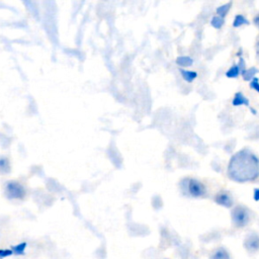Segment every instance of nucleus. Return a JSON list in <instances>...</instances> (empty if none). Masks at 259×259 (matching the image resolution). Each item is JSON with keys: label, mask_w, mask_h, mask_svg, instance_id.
I'll return each instance as SVG.
<instances>
[{"label": "nucleus", "mask_w": 259, "mask_h": 259, "mask_svg": "<svg viewBox=\"0 0 259 259\" xmlns=\"http://www.w3.org/2000/svg\"><path fill=\"white\" fill-rule=\"evenodd\" d=\"M228 175L238 182L256 179L259 176V159L248 149L237 152L230 160Z\"/></svg>", "instance_id": "f257e3e1"}, {"label": "nucleus", "mask_w": 259, "mask_h": 259, "mask_svg": "<svg viewBox=\"0 0 259 259\" xmlns=\"http://www.w3.org/2000/svg\"><path fill=\"white\" fill-rule=\"evenodd\" d=\"M181 188L184 194H188L192 197H199L205 194V186L198 180L193 178H187L181 181Z\"/></svg>", "instance_id": "f03ea898"}, {"label": "nucleus", "mask_w": 259, "mask_h": 259, "mask_svg": "<svg viewBox=\"0 0 259 259\" xmlns=\"http://www.w3.org/2000/svg\"><path fill=\"white\" fill-rule=\"evenodd\" d=\"M232 223L236 228L246 227L251 219L249 209L244 205H237L233 208L231 212Z\"/></svg>", "instance_id": "7ed1b4c3"}, {"label": "nucleus", "mask_w": 259, "mask_h": 259, "mask_svg": "<svg viewBox=\"0 0 259 259\" xmlns=\"http://www.w3.org/2000/svg\"><path fill=\"white\" fill-rule=\"evenodd\" d=\"M5 195L9 199H22L25 196V188L17 181H8L5 184Z\"/></svg>", "instance_id": "20e7f679"}, {"label": "nucleus", "mask_w": 259, "mask_h": 259, "mask_svg": "<svg viewBox=\"0 0 259 259\" xmlns=\"http://www.w3.org/2000/svg\"><path fill=\"white\" fill-rule=\"evenodd\" d=\"M243 246L249 255H255L259 252V235L255 232L248 233L244 239Z\"/></svg>", "instance_id": "39448f33"}, {"label": "nucleus", "mask_w": 259, "mask_h": 259, "mask_svg": "<svg viewBox=\"0 0 259 259\" xmlns=\"http://www.w3.org/2000/svg\"><path fill=\"white\" fill-rule=\"evenodd\" d=\"M208 259H233V258L230 251L226 247L219 246L209 253Z\"/></svg>", "instance_id": "423d86ee"}, {"label": "nucleus", "mask_w": 259, "mask_h": 259, "mask_svg": "<svg viewBox=\"0 0 259 259\" xmlns=\"http://www.w3.org/2000/svg\"><path fill=\"white\" fill-rule=\"evenodd\" d=\"M214 201L224 207H231L233 205V200H232L231 196L227 192H224V191L219 192L215 195Z\"/></svg>", "instance_id": "0eeeda50"}, {"label": "nucleus", "mask_w": 259, "mask_h": 259, "mask_svg": "<svg viewBox=\"0 0 259 259\" xmlns=\"http://www.w3.org/2000/svg\"><path fill=\"white\" fill-rule=\"evenodd\" d=\"M232 104H233L234 106L245 105V106L249 107L250 110H252L254 114L256 113V111H255L253 108L250 107V105H249V100L247 99V97H245L241 92H237V93L234 95V98H233V100H232Z\"/></svg>", "instance_id": "6e6552de"}, {"label": "nucleus", "mask_w": 259, "mask_h": 259, "mask_svg": "<svg viewBox=\"0 0 259 259\" xmlns=\"http://www.w3.org/2000/svg\"><path fill=\"white\" fill-rule=\"evenodd\" d=\"M26 246H27V244L25 242H22V243H19L17 245L11 246L10 249L12 250L13 255H23L25 253Z\"/></svg>", "instance_id": "1a4fd4ad"}, {"label": "nucleus", "mask_w": 259, "mask_h": 259, "mask_svg": "<svg viewBox=\"0 0 259 259\" xmlns=\"http://www.w3.org/2000/svg\"><path fill=\"white\" fill-rule=\"evenodd\" d=\"M258 73V70L255 67H251L249 69H245L244 71H242V75L244 80L246 81H251L254 78V75Z\"/></svg>", "instance_id": "9d476101"}, {"label": "nucleus", "mask_w": 259, "mask_h": 259, "mask_svg": "<svg viewBox=\"0 0 259 259\" xmlns=\"http://www.w3.org/2000/svg\"><path fill=\"white\" fill-rule=\"evenodd\" d=\"M180 73H181L183 79L187 82H192L197 77V73L194 72V71H188V70L180 69Z\"/></svg>", "instance_id": "9b49d317"}, {"label": "nucleus", "mask_w": 259, "mask_h": 259, "mask_svg": "<svg viewBox=\"0 0 259 259\" xmlns=\"http://www.w3.org/2000/svg\"><path fill=\"white\" fill-rule=\"evenodd\" d=\"M176 63H177V65H179L181 67H189L192 65L193 60L188 56H180L177 58Z\"/></svg>", "instance_id": "f8f14e48"}, {"label": "nucleus", "mask_w": 259, "mask_h": 259, "mask_svg": "<svg viewBox=\"0 0 259 259\" xmlns=\"http://www.w3.org/2000/svg\"><path fill=\"white\" fill-rule=\"evenodd\" d=\"M10 171L9 160L5 157H0V173L6 174Z\"/></svg>", "instance_id": "ddd939ff"}, {"label": "nucleus", "mask_w": 259, "mask_h": 259, "mask_svg": "<svg viewBox=\"0 0 259 259\" xmlns=\"http://www.w3.org/2000/svg\"><path fill=\"white\" fill-rule=\"evenodd\" d=\"M231 6H232V2H228V3H226V4L222 5V6H219V7L215 9L218 16H221V17L224 18L225 15L229 12Z\"/></svg>", "instance_id": "4468645a"}, {"label": "nucleus", "mask_w": 259, "mask_h": 259, "mask_svg": "<svg viewBox=\"0 0 259 259\" xmlns=\"http://www.w3.org/2000/svg\"><path fill=\"white\" fill-rule=\"evenodd\" d=\"M240 71H241V69H240L239 64H238V65H233V66L226 72V76H227L228 78H237V77L239 76V74H240Z\"/></svg>", "instance_id": "2eb2a0df"}, {"label": "nucleus", "mask_w": 259, "mask_h": 259, "mask_svg": "<svg viewBox=\"0 0 259 259\" xmlns=\"http://www.w3.org/2000/svg\"><path fill=\"white\" fill-rule=\"evenodd\" d=\"M249 21L246 19V17L244 15H241V14H238L235 16V19L233 21V26L234 27H239L243 24H248Z\"/></svg>", "instance_id": "dca6fc26"}, {"label": "nucleus", "mask_w": 259, "mask_h": 259, "mask_svg": "<svg viewBox=\"0 0 259 259\" xmlns=\"http://www.w3.org/2000/svg\"><path fill=\"white\" fill-rule=\"evenodd\" d=\"M224 23H225L224 18L221 17V16H218V15L213 16V17L211 18V20H210V24H211L214 28H218V29L221 28V27L224 25Z\"/></svg>", "instance_id": "f3484780"}, {"label": "nucleus", "mask_w": 259, "mask_h": 259, "mask_svg": "<svg viewBox=\"0 0 259 259\" xmlns=\"http://www.w3.org/2000/svg\"><path fill=\"white\" fill-rule=\"evenodd\" d=\"M11 255H13V252L11 249H0V259L7 258Z\"/></svg>", "instance_id": "a211bd4d"}, {"label": "nucleus", "mask_w": 259, "mask_h": 259, "mask_svg": "<svg viewBox=\"0 0 259 259\" xmlns=\"http://www.w3.org/2000/svg\"><path fill=\"white\" fill-rule=\"evenodd\" d=\"M250 87L252 88V89H254L255 91H257V92H259V79L258 78H256V77H254L251 81H250Z\"/></svg>", "instance_id": "6ab92c4d"}, {"label": "nucleus", "mask_w": 259, "mask_h": 259, "mask_svg": "<svg viewBox=\"0 0 259 259\" xmlns=\"http://www.w3.org/2000/svg\"><path fill=\"white\" fill-rule=\"evenodd\" d=\"M253 196H254V199H255L256 201L259 200V188L254 189V194H253Z\"/></svg>", "instance_id": "aec40b11"}, {"label": "nucleus", "mask_w": 259, "mask_h": 259, "mask_svg": "<svg viewBox=\"0 0 259 259\" xmlns=\"http://www.w3.org/2000/svg\"><path fill=\"white\" fill-rule=\"evenodd\" d=\"M254 23H255L256 26L259 28V13L255 16V18H254Z\"/></svg>", "instance_id": "412c9836"}, {"label": "nucleus", "mask_w": 259, "mask_h": 259, "mask_svg": "<svg viewBox=\"0 0 259 259\" xmlns=\"http://www.w3.org/2000/svg\"><path fill=\"white\" fill-rule=\"evenodd\" d=\"M257 53H258V56H259V41H258V45H257Z\"/></svg>", "instance_id": "4be33fe9"}]
</instances>
